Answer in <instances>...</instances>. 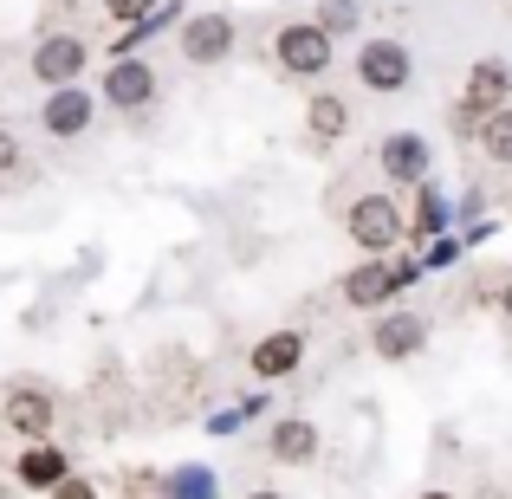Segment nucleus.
<instances>
[{
  "label": "nucleus",
  "mask_w": 512,
  "mask_h": 499,
  "mask_svg": "<svg viewBox=\"0 0 512 499\" xmlns=\"http://www.w3.org/2000/svg\"><path fill=\"white\" fill-rule=\"evenodd\" d=\"M273 59H279V72H286V78H325L331 59H338V39H331L318 20H292V26H279Z\"/></svg>",
  "instance_id": "f257e3e1"
},
{
  "label": "nucleus",
  "mask_w": 512,
  "mask_h": 499,
  "mask_svg": "<svg viewBox=\"0 0 512 499\" xmlns=\"http://www.w3.org/2000/svg\"><path fill=\"white\" fill-rule=\"evenodd\" d=\"M415 78V52L402 46V39H363L357 46V85L376 91V98H396V91H409Z\"/></svg>",
  "instance_id": "f03ea898"
},
{
  "label": "nucleus",
  "mask_w": 512,
  "mask_h": 499,
  "mask_svg": "<svg viewBox=\"0 0 512 499\" xmlns=\"http://www.w3.org/2000/svg\"><path fill=\"white\" fill-rule=\"evenodd\" d=\"M344 227H350V240H357V253H389L402 240V208L389 195H357L350 201V214H344Z\"/></svg>",
  "instance_id": "7ed1b4c3"
},
{
  "label": "nucleus",
  "mask_w": 512,
  "mask_h": 499,
  "mask_svg": "<svg viewBox=\"0 0 512 499\" xmlns=\"http://www.w3.org/2000/svg\"><path fill=\"white\" fill-rule=\"evenodd\" d=\"M506 98H512V72H506L500 59H480L474 72H467L461 104H454V130H480V117L506 111Z\"/></svg>",
  "instance_id": "20e7f679"
},
{
  "label": "nucleus",
  "mask_w": 512,
  "mask_h": 499,
  "mask_svg": "<svg viewBox=\"0 0 512 499\" xmlns=\"http://www.w3.org/2000/svg\"><path fill=\"white\" fill-rule=\"evenodd\" d=\"M91 124H98V91H85V85H59L39 104V130L59 137V143H78Z\"/></svg>",
  "instance_id": "39448f33"
},
{
  "label": "nucleus",
  "mask_w": 512,
  "mask_h": 499,
  "mask_svg": "<svg viewBox=\"0 0 512 499\" xmlns=\"http://www.w3.org/2000/svg\"><path fill=\"white\" fill-rule=\"evenodd\" d=\"M98 98L111 104V111H143V104L163 98V78H156L150 59H111V72H104Z\"/></svg>",
  "instance_id": "423d86ee"
},
{
  "label": "nucleus",
  "mask_w": 512,
  "mask_h": 499,
  "mask_svg": "<svg viewBox=\"0 0 512 499\" xmlns=\"http://www.w3.org/2000/svg\"><path fill=\"white\" fill-rule=\"evenodd\" d=\"M0 422H7L13 435H26V441H46V435H52V422H59V409H52V389H39V383H13L7 396H0Z\"/></svg>",
  "instance_id": "0eeeda50"
},
{
  "label": "nucleus",
  "mask_w": 512,
  "mask_h": 499,
  "mask_svg": "<svg viewBox=\"0 0 512 499\" xmlns=\"http://www.w3.org/2000/svg\"><path fill=\"white\" fill-rule=\"evenodd\" d=\"M85 65H91V46L78 33H46L33 46V78H39V85H52V91H59V85H78V72H85Z\"/></svg>",
  "instance_id": "6e6552de"
},
{
  "label": "nucleus",
  "mask_w": 512,
  "mask_h": 499,
  "mask_svg": "<svg viewBox=\"0 0 512 499\" xmlns=\"http://www.w3.org/2000/svg\"><path fill=\"white\" fill-rule=\"evenodd\" d=\"M422 344H428V318L422 312H383V318H376V331H370V350L383 363H409Z\"/></svg>",
  "instance_id": "1a4fd4ad"
},
{
  "label": "nucleus",
  "mask_w": 512,
  "mask_h": 499,
  "mask_svg": "<svg viewBox=\"0 0 512 499\" xmlns=\"http://www.w3.org/2000/svg\"><path fill=\"white\" fill-rule=\"evenodd\" d=\"M227 52H234V20L227 13H195L182 26V59L188 65H221Z\"/></svg>",
  "instance_id": "9d476101"
},
{
  "label": "nucleus",
  "mask_w": 512,
  "mask_h": 499,
  "mask_svg": "<svg viewBox=\"0 0 512 499\" xmlns=\"http://www.w3.org/2000/svg\"><path fill=\"white\" fill-rule=\"evenodd\" d=\"M376 163H383L389 182H428V137H415V130H389L383 150H376Z\"/></svg>",
  "instance_id": "9b49d317"
},
{
  "label": "nucleus",
  "mask_w": 512,
  "mask_h": 499,
  "mask_svg": "<svg viewBox=\"0 0 512 499\" xmlns=\"http://www.w3.org/2000/svg\"><path fill=\"white\" fill-rule=\"evenodd\" d=\"M247 363H253V376L260 383H279V376H292L305 363V331H266L260 344L247 350Z\"/></svg>",
  "instance_id": "f8f14e48"
},
{
  "label": "nucleus",
  "mask_w": 512,
  "mask_h": 499,
  "mask_svg": "<svg viewBox=\"0 0 512 499\" xmlns=\"http://www.w3.org/2000/svg\"><path fill=\"white\" fill-rule=\"evenodd\" d=\"M318 428L305 422V415H286V422H273V435H266V454H273L279 467H312L318 461Z\"/></svg>",
  "instance_id": "ddd939ff"
},
{
  "label": "nucleus",
  "mask_w": 512,
  "mask_h": 499,
  "mask_svg": "<svg viewBox=\"0 0 512 499\" xmlns=\"http://www.w3.org/2000/svg\"><path fill=\"white\" fill-rule=\"evenodd\" d=\"M13 480L33 493H52L59 480H72V461H65V448H52V441H33V448L13 461Z\"/></svg>",
  "instance_id": "4468645a"
},
{
  "label": "nucleus",
  "mask_w": 512,
  "mask_h": 499,
  "mask_svg": "<svg viewBox=\"0 0 512 499\" xmlns=\"http://www.w3.org/2000/svg\"><path fill=\"white\" fill-rule=\"evenodd\" d=\"M396 286H402V266H389V260H363L357 273L344 279V299H350V305H389V299H396Z\"/></svg>",
  "instance_id": "2eb2a0df"
},
{
  "label": "nucleus",
  "mask_w": 512,
  "mask_h": 499,
  "mask_svg": "<svg viewBox=\"0 0 512 499\" xmlns=\"http://www.w3.org/2000/svg\"><path fill=\"white\" fill-rule=\"evenodd\" d=\"M350 130V104L338 91H318V98H305V137L312 143H338Z\"/></svg>",
  "instance_id": "dca6fc26"
},
{
  "label": "nucleus",
  "mask_w": 512,
  "mask_h": 499,
  "mask_svg": "<svg viewBox=\"0 0 512 499\" xmlns=\"http://www.w3.org/2000/svg\"><path fill=\"white\" fill-rule=\"evenodd\" d=\"M480 150H487L493 163L512 169V104H506V111H493V117H480Z\"/></svg>",
  "instance_id": "f3484780"
},
{
  "label": "nucleus",
  "mask_w": 512,
  "mask_h": 499,
  "mask_svg": "<svg viewBox=\"0 0 512 499\" xmlns=\"http://www.w3.org/2000/svg\"><path fill=\"white\" fill-rule=\"evenodd\" d=\"M20 175H26V150L13 130H0V182H20Z\"/></svg>",
  "instance_id": "a211bd4d"
},
{
  "label": "nucleus",
  "mask_w": 512,
  "mask_h": 499,
  "mask_svg": "<svg viewBox=\"0 0 512 499\" xmlns=\"http://www.w3.org/2000/svg\"><path fill=\"white\" fill-rule=\"evenodd\" d=\"M318 26H325L331 39H338V33H350V26H357V0H325V13H318Z\"/></svg>",
  "instance_id": "6ab92c4d"
},
{
  "label": "nucleus",
  "mask_w": 512,
  "mask_h": 499,
  "mask_svg": "<svg viewBox=\"0 0 512 499\" xmlns=\"http://www.w3.org/2000/svg\"><path fill=\"white\" fill-rule=\"evenodd\" d=\"M104 13H111L117 26H143L156 13V0H104Z\"/></svg>",
  "instance_id": "aec40b11"
},
{
  "label": "nucleus",
  "mask_w": 512,
  "mask_h": 499,
  "mask_svg": "<svg viewBox=\"0 0 512 499\" xmlns=\"http://www.w3.org/2000/svg\"><path fill=\"white\" fill-rule=\"evenodd\" d=\"M52 499H98V487H91V480H59Z\"/></svg>",
  "instance_id": "412c9836"
},
{
  "label": "nucleus",
  "mask_w": 512,
  "mask_h": 499,
  "mask_svg": "<svg viewBox=\"0 0 512 499\" xmlns=\"http://www.w3.org/2000/svg\"><path fill=\"white\" fill-rule=\"evenodd\" d=\"M500 312H506V325H512V286L500 292Z\"/></svg>",
  "instance_id": "4be33fe9"
},
{
  "label": "nucleus",
  "mask_w": 512,
  "mask_h": 499,
  "mask_svg": "<svg viewBox=\"0 0 512 499\" xmlns=\"http://www.w3.org/2000/svg\"><path fill=\"white\" fill-rule=\"evenodd\" d=\"M247 499H286V493H266V487H260V493H247Z\"/></svg>",
  "instance_id": "5701e85b"
},
{
  "label": "nucleus",
  "mask_w": 512,
  "mask_h": 499,
  "mask_svg": "<svg viewBox=\"0 0 512 499\" xmlns=\"http://www.w3.org/2000/svg\"><path fill=\"white\" fill-rule=\"evenodd\" d=\"M422 499H454V493H422Z\"/></svg>",
  "instance_id": "b1692460"
}]
</instances>
